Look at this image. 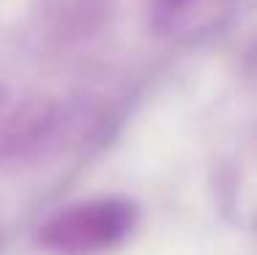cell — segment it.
<instances>
[{
    "label": "cell",
    "instance_id": "1",
    "mask_svg": "<svg viewBox=\"0 0 257 255\" xmlns=\"http://www.w3.org/2000/svg\"><path fill=\"white\" fill-rule=\"evenodd\" d=\"M134 206L120 198L79 200L55 211L39 230V244L52 255H99L112 250L134 228Z\"/></svg>",
    "mask_w": 257,
    "mask_h": 255
},
{
    "label": "cell",
    "instance_id": "2",
    "mask_svg": "<svg viewBox=\"0 0 257 255\" xmlns=\"http://www.w3.org/2000/svg\"><path fill=\"white\" fill-rule=\"evenodd\" d=\"M60 121V105L52 96H28L0 113V167L20 165L41 151Z\"/></svg>",
    "mask_w": 257,
    "mask_h": 255
},
{
    "label": "cell",
    "instance_id": "3",
    "mask_svg": "<svg viewBox=\"0 0 257 255\" xmlns=\"http://www.w3.org/2000/svg\"><path fill=\"white\" fill-rule=\"evenodd\" d=\"M211 0H154V22L164 30H178L192 25L194 11H203Z\"/></svg>",
    "mask_w": 257,
    "mask_h": 255
}]
</instances>
